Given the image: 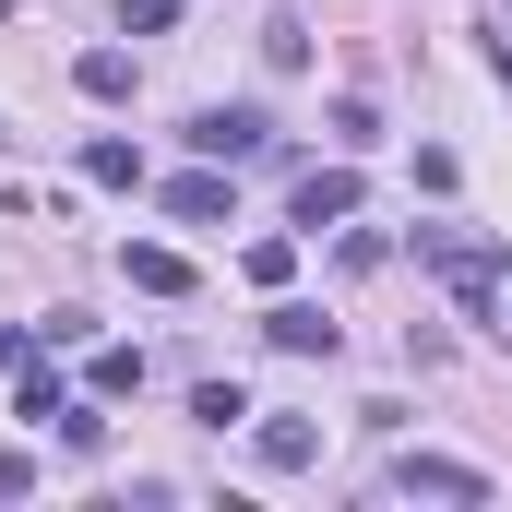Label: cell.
<instances>
[{
    "label": "cell",
    "mask_w": 512,
    "mask_h": 512,
    "mask_svg": "<svg viewBox=\"0 0 512 512\" xmlns=\"http://www.w3.org/2000/svg\"><path fill=\"white\" fill-rule=\"evenodd\" d=\"M60 405H72V393L48 382V370H36V358H24V370H12V417H60Z\"/></svg>",
    "instance_id": "8fae6325"
},
{
    "label": "cell",
    "mask_w": 512,
    "mask_h": 512,
    "mask_svg": "<svg viewBox=\"0 0 512 512\" xmlns=\"http://www.w3.org/2000/svg\"><path fill=\"white\" fill-rule=\"evenodd\" d=\"M262 346H286V358H334L346 334H334V322H322L310 298H274V310H262Z\"/></svg>",
    "instance_id": "277c9868"
},
{
    "label": "cell",
    "mask_w": 512,
    "mask_h": 512,
    "mask_svg": "<svg viewBox=\"0 0 512 512\" xmlns=\"http://www.w3.org/2000/svg\"><path fill=\"white\" fill-rule=\"evenodd\" d=\"M358 215V167H310L298 179V227H346Z\"/></svg>",
    "instance_id": "8992f818"
},
{
    "label": "cell",
    "mask_w": 512,
    "mask_h": 512,
    "mask_svg": "<svg viewBox=\"0 0 512 512\" xmlns=\"http://www.w3.org/2000/svg\"><path fill=\"white\" fill-rule=\"evenodd\" d=\"M334 143H346V155H370V143H382V108H370V96H346V108H334Z\"/></svg>",
    "instance_id": "5bb4252c"
},
{
    "label": "cell",
    "mask_w": 512,
    "mask_h": 512,
    "mask_svg": "<svg viewBox=\"0 0 512 512\" xmlns=\"http://www.w3.org/2000/svg\"><path fill=\"white\" fill-rule=\"evenodd\" d=\"M179 24V0H120V36H167Z\"/></svg>",
    "instance_id": "e0dca14e"
},
{
    "label": "cell",
    "mask_w": 512,
    "mask_h": 512,
    "mask_svg": "<svg viewBox=\"0 0 512 512\" xmlns=\"http://www.w3.org/2000/svg\"><path fill=\"white\" fill-rule=\"evenodd\" d=\"M298 274V239H251V286H286Z\"/></svg>",
    "instance_id": "2e32d148"
},
{
    "label": "cell",
    "mask_w": 512,
    "mask_h": 512,
    "mask_svg": "<svg viewBox=\"0 0 512 512\" xmlns=\"http://www.w3.org/2000/svg\"><path fill=\"white\" fill-rule=\"evenodd\" d=\"M393 489H405V501H489V477L453 465V453H393Z\"/></svg>",
    "instance_id": "3957f363"
},
{
    "label": "cell",
    "mask_w": 512,
    "mask_h": 512,
    "mask_svg": "<svg viewBox=\"0 0 512 512\" xmlns=\"http://www.w3.org/2000/svg\"><path fill=\"white\" fill-rule=\"evenodd\" d=\"M417 262H429V274H441V286H453L477 322L501 310V286H512V251H489V239H453V227H417Z\"/></svg>",
    "instance_id": "6da1fadb"
},
{
    "label": "cell",
    "mask_w": 512,
    "mask_h": 512,
    "mask_svg": "<svg viewBox=\"0 0 512 512\" xmlns=\"http://www.w3.org/2000/svg\"><path fill=\"white\" fill-rule=\"evenodd\" d=\"M191 417H203V429H227V417H251V393H239V382H203V393H191Z\"/></svg>",
    "instance_id": "9a60e30c"
},
{
    "label": "cell",
    "mask_w": 512,
    "mask_h": 512,
    "mask_svg": "<svg viewBox=\"0 0 512 512\" xmlns=\"http://www.w3.org/2000/svg\"><path fill=\"white\" fill-rule=\"evenodd\" d=\"M84 382L120 405V393H143V358H131V346H96V370H84Z\"/></svg>",
    "instance_id": "7c38bea8"
},
{
    "label": "cell",
    "mask_w": 512,
    "mask_h": 512,
    "mask_svg": "<svg viewBox=\"0 0 512 512\" xmlns=\"http://www.w3.org/2000/svg\"><path fill=\"white\" fill-rule=\"evenodd\" d=\"M167 215H179V227H215V215H227V167L203 155L191 179H167Z\"/></svg>",
    "instance_id": "ba28073f"
},
{
    "label": "cell",
    "mask_w": 512,
    "mask_h": 512,
    "mask_svg": "<svg viewBox=\"0 0 512 512\" xmlns=\"http://www.w3.org/2000/svg\"><path fill=\"white\" fill-rule=\"evenodd\" d=\"M262 60H274V72H298V60H310V24H298V12H274V24H262Z\"/></svg>",
    "instance_id": "4fadbf2b"
},
{
    "label": "cell",
    "mask_w": 512,
    "mask_h": 512,
    "mask_svg": "<svg viewBox=\"0 0 512 512\" xmlns=\"http://www.w3.org/2000/svg\"><path fill=\"white\" fill-rule=\"evenodd\" d=\"M251 453H262V477H310V465H322V429H310V417H262Z\"/></svg>",
    "instance_id": "5b68a950"
},
{
    "label": "cell",
    "mask_w": 512,
    "mask_h": 512,
    "mask_svg": "<svg viewBox=\"0 0 512 512\" xmlns=\"http://www.w3.org/2000/svg\"><path fill=\"white\" fill-rule=\"evenodd\" d=\"M84 179H96V191H143V155H131L120 131H96V143H84Z\"/></svg>",
    "instance_id": "30bf717a"
},
{
    "label": "cell",
    "mask_w": 512,
    "mask_h": 512,
    "mask_svg": "<svg viewBox=\"0 0 512 512\" xmlns=\"http://www.w3.org/2000/svg\"><path fill=\"white\" fill-rule=\"evenodd\" d=\"M0 143H12V120H0Z\"/></svg>",
    "instance_id": "ffe728a7"
},
{
    "label": "cell",
    "mask_w": 512,
    "mask_h": 512,
    "mask_svg": "<svg viewBox=\"0 0 512 512\" xmlns=\"http://www.w3.org/2000/svg\"><path fill=\"white\" fill-rule=\"evenodd\" d=\"M72 84H84L96 108H120V96H131V48H84V60H72Z\"/></svg>",
    "instance_id": "9c48e42d"
},
{
    "label": "cell",
    "mask_w": 512,
    "mask_h": 512,
    "mask_svg": "<svg viewBox=\"0 0 512 512\" xmlns=\"http://www.w3.org/2000/svg\"><path fill=\"white\" fill-rule=\"evenodd\" d=\"M12 489H36V453H0V501H12Z\"/></svg>",
    "instance_id": "ac0fdd59"
},
{
    "label": "cell",
    "mask_w": 512,
    "mask_h": 512,
    "mask_svg": "<svg viewBox=\"0 0 512 512\" xmlns=\"http://www.w3.org/2000/svg\"><path fill=\"white\" fill-rule=\"evenodd\" d=\"M0 12H12V0H0Z\"/></svg>",
    "instance_id": "44dd1931"
},
{
    "label": "cell",
    "mask_w": 512,
    "mask_h": 512,
    "mask_svg": "<svg viewBox=\"0 0 512 512\" xmlns=\"http://www.w3.org/2000/svg\"><path fill=\"white\" fill-rule=\"evenodd\" d=\"M191 155H215V167H262V155H274V120H262V108H191Z\"/></svg>",
    "instance_id": "7a4b0ae2"
},
{
    "label": "cell",
    "mask_w": 512,
    "mask_h": 512,
    "mask_svg": "<svg viewBox=\"0 0 512 512\" xmlns=\"http://www.w3.org/2000/svg\"><path fill=\"white\" fill-rule=\"evenodd\" d=\"M120 274L143 286V298H191V262L167 251V239H131V251H120Z\"/></svg>",
    "instance_id": "52a82bcc"
},
{
    "label": "cell",
    "mask_w": 512,
    "mask_h": 512,
    "mask_svg": "<svg viewBox=\"0 0 512 512\" xmlns=\"http://www.w3.org/2000/svg\"><path fill=\"white\" fill-rule=\"evenodd\" d=\"M501 84H512V48H501Z\"/></svg>",
    "instance_id": "d6986e66"
}]
</instances>
